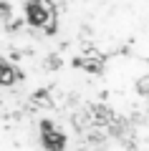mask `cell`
<instances>
[{
    "instance_id": "cell-1",
    "label": "cell",
    "mask_w": 149,
    "mask_h": 151,
    "mask_svg": "<svg viewBox=\"0 0 149 151\" xmlns=\"http://www.w3.org/2000/svg\"><path fill=\"white\" fill-rule=\"evenodd\" d=\"M28 15H31V20L36 23L38 28H53V23H56V13H53V8L48 5L46 0L33 3L31 10H28Z\"/></svg>"
},
{
    "instance_id": "cell-2",
    "label": "cell",
    "mask_w": 149,
    "mask_h": 151,
    "mask_svg": "<svg viewBox=\"0 0 149 151\" xmlns=\"http://www.w3.org/2000/svg\"><path fill=\"white\" fill-rule=\"evenodd\" d=\"M13 78H15L13 68H10V65H5L3 60H0V83H13Z\"/></svg>"
}]
</instances>
